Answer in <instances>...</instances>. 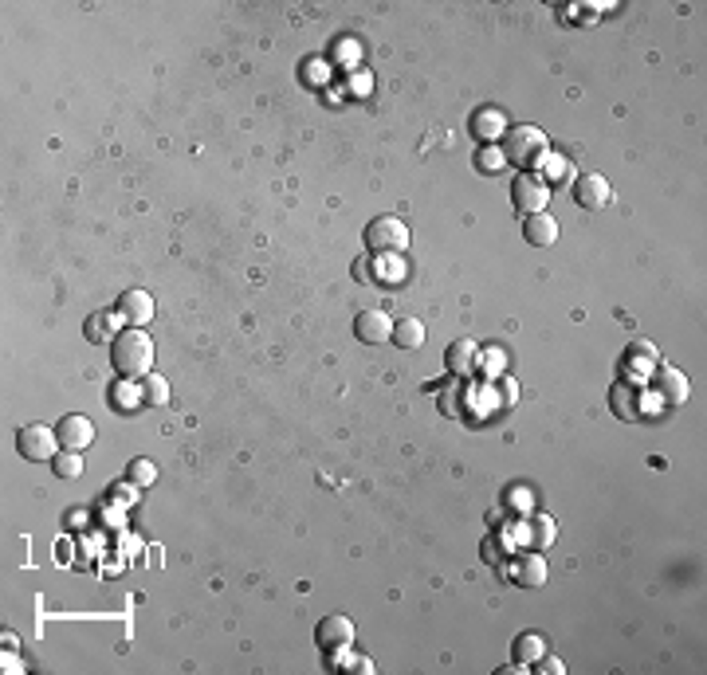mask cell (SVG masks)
<instances>
[{
  "mask_svg": "<svg viewBox=\"0 0 707 675\" xmlns=\"http://www.w3.org/2000/svg\"><path fill=\"white\" fill-rule=\"evenodd\" d=\"M530 526H535V531H530V538H535L538 546H550V542H554L558 531H554V518H550V514H538Z\"/></svg>",
  "mask_w": 707,
  "mask_h": 675,
  "instance_id": "cell-27",
  "label": "cell"
},
{
  "mask_svg": "<svg viewBox=\"0 0 707 675\" xmlns=\"http://www.w3.org/2000/svg\"><path fill=\"white\" fill-rule=\"evenodd\" d=\"M476 165L484 173H499L507 165V153H503V145H484V150L476 153Z\"/></svg>",
  "mask_w": 707,
  "mask_h": 675,
  "instance_id": "cell-24",
  "label": "cell"
},
{
  "mask_svg": "<svg viewBox=\"0 0 707 675\" xmlns=\"http://www.w3.org/2000/svg\"><path fill=\"white\" fill-rule=\"evenodd\" d=\"M314 644H319L322 652H342V648H350V644H354V621H350V616H342V613L327 616V621L314 629Z\"/></svg>",
  "mask_w": 707,
  "mask_h": 675,
  "instance_id": "cell-7",
  "label": "cell"
},
{
  "mask_svg": "<svg viewBox=\"0 0 707 675\" xmlns=\"http://www.w3.org/2000/svg\"><path fill=\"white\" fill-rule=\"evenodd\" d=\"M535 671H546V675H562L566 668H562V663L554 660V655H538V660H535Z\"/></svg>",
  "mask_w": 707,
  "mask_h": 675,
  "instance_id": "cell-28",
  "label": "cell"
},
{
  "mask_svg": "<svg viewBox=\"0 0 707 675\" xmlns=\"http://www.w3.org/2000/svg\"><path fill=\"white\" fill-rule=\"evenodd\" d=\"M656 366H661V354H656V346H653V342H641V338H636L633 346H628V354H625V374L636 377V381H648Z\"/></svg>",
  "mask_w": 707,
  "mask_h": 675,
  "instance_id": "cell-10",
  "label": "cell"
},
{
  "mask_svg": "<svg viewBox=\"0 0 707 675\" xmlns=\"http://www.w3.org/2000/svg\"><path fill=\"white\" fill-rule=\"evenodd\" d=\"M373 271H378V276H373V279L389 283V287H397V283H405V263H401V259H393V251H381V259L373 263Z\"/></svg>",
  "mask_w": 707,
  "mask_h": 675,
  "instance_id": "cell-19",
  "label": "cell"
},
{
  "mask_svg": "<svg viewBox=\"0 0 707 675\" xmlns=\"http://www.w3.org/2000/svg\"><path fill=\"white\" fill-rule=\"evenodd\" d=\"M55 432H59V444H63L67 452H83V448H91V444H95V420H91V416L71 413V416L59 420Z\"/></svg>",
  "mask_w": 707,
  "mask_h": 675,
  "instance_id": "cell-8",
  "label": "cell"
},
{
  "mask_svg": "<svg viewBox=\"0 0 707 675\" xmlns=\"http://www.w3.org/2000/svg\"><path fill=\"white\" fill-rule=\"evenodd\" d=\"M354 338L366 342V346H381V342L393 338V318L386 310H362V315L354 318Z\"/></svg>",
  "mask_w": 707,
  "mask_h": 675,
  "instance_id": "cell-9",
  "label": "cell"
},
{
  "mask_svg": "<svg viewBox=\"0 0 707 675\" xmlns=\"http://www.w3.org/2000/svg\"><path fill=\"white\" fill-rule=\"evenodd\" d=\"M16 452L24 459H32V464H52V459L63 452V444H59V432L47 424H28L16 432Z\"/></svg>",
  "mask_w": 707,
  "mask_h": 675,
  "instance_id": "cell-3",
  "label": "cell"
},
{
  "mask_svg": "<svg viewBox=\"0 0 707 675\" xmlns=\"http://www.w3.org/2000/svg\"><path fill=\"white\" fill-rule=\"evenodd\" d=\"M170 400V381L157 377V374H146L142 377V405H165Z\"/></svg>",
  "mask_w": 707,
  "mask_h": 675,
  "instance_id": "cell-20",
  "label": "cell"
},
{
  "mask_svg": "<svg viewBox=\"0 0 707 675\" xmlns=\"http://www.w3.org/2000/svg\"><path fill=\"white\" fill-rule=\"evenodd\" d=\"M574 201L582 204L586 212H602L609 201H613V189H609V181L602 173H582V177H574Z\"/></svg>",
  "mask_w": 707,
  "mask_h": 675,
  "instance_id": "cell-6",
  "label": "cell"
},
{
  "mask_svg": "<svg viewBox=\"0 0 707 675\" xmlns=\"http://www.w3.org/2000/svg\"><path fill=\"white\" fill-rule=\"evenodd\" d=\"M523 236L530 248H550V243H558L562 228H558V220L550 217V212H535V217H527V224H523Z\"/></svg>",
  "mask_w": 707,
  "mask_h": 675,
  "instance_id": "cell-15",
  "label": "cell"
},
{
  "mask_svg": "<svg viewBox=\"0 0 707 675\" xmlns=\"http://www.w3.org/2000/svg\"><path fill=\"white\" fill-rule=\"evenodd\" d=\"M118 318L130 322V326H146V322L154 318V299L146 295V291H122V299H118Z\"/></svg>",
  "mask_w": 707,
  "mask_h": 675,
  "instance_id": "cell-11",
  "label": "cell"
},
{
  "mask_svg": "<svg viewBox=\"0 0 707 675\" xmlns=\"http://www.w3.org/2000/svg\"><path fill=\"white\" fill-rule=\"evenodd\" d=\"M4 648H8V652H16V648H20V640H16V632H4Z\"/></svg>",
  "mask_w": 707,
  "mask_h": 675,
  "instance_id": "cell-30",
  "label": "cell"
},
{
  "mask_svg": "<svg viewBox=\"0 0 707 675\" xmlns=\"http://www.w3.org/2000/svg\"><path fill=\"white\" fill-rule=\"evenodd\" d=\"M366 243L373 256H381V251H393V256H401V251L409 248V228L405 220L397 217H373L366 224Z\"/></svg>",
  "mask_w": 707,
  "mask_h": 675,
  "instance_id": "cell-4",
  "label": "cell"
},
{
  "mask_svg": "<svg viewBox=\"0 0 707 675\" xmlns=\"http://www.w3.org/2000/svg\"><path fill=\"white\" fill-rule=\"evenodd\" d=\"M389 342H397L401 350H417L420 342H425V322H417V318L393 322V338H389Z\"/></svg>",
  "mask_w": 707,
  "mask_h": 675,
  "instance_id": "cell-17",
  "label": "cell"
},
{
  "mask_svg": "<svg viewBox=\"0 0 707 675\" xmlns=\"http://www.w3.org/2000/svg\"><path fill=\"white\" fill-rule=\"evenodd\" d=\"M468 130H471V138L495 145V138H503L511 126H507L503 111H476V114H471V122H468Z\"/></svg>",
  "mask_w": 707,
  "mask_h": 675,
  "instance_id": "cell-13",
  "label": "cell"
},
{
  "mask_svg": "<svg viewBox=\"0 0 707 675\" xmlns=\"http://www.w3.org/2000/svg\"><path fill=\"white\" fill-rule=\"evenodd\" d=\"M653 377H656V393H661V400H668V405H684L687 400V377L676 366H656Z\"/></svg>",
  "mask_w": 707,
  "mask_h": 675,
  "instance_id": "cell-14",
  "label": "cell"
},
{
  "mask_svg": "<svg viewBox=\"0 0 707 675\" xmlns=\"http://www.w3.org/2000/svg\"><path fill=\"white\" fill-rule=\"evenodd\" d=\"M613 413L621 416V420H636V416H641V405H636V393H633V385H628V381H617V385H613Z\"/></svg>",
  "mask_w": 707,
  "mask_h": 675,
  "instance_id": "cell-18",
  "label": "cell"
},
{
  "mask_svg": "<svg viewBox=\"0 0 707 675\" xmlns=\"http://www.w3.org/2000/svg\"><path fill=\"white\" fill-rule=\"evenodd\" d=\"M503 153L511 165H523V169H530V165H543L546 153H550V138L538 126H511V130L503 134Z\"/></svg>",
  "mask_w": 707,
  "mask_h": 675,
  "instance_id": "cell-2",
  "label": "cell"
},
{
  "mask_svg": "<svg viewBox=\"0 0 707 675\" xmlns=\"http://www.w3.org/2000/svg\"><path fill=\"white\" fill-rule=\"evenodd\" d=\"M515 655H519V660H523V663H535L538 655H546V640H543V636H538V632H527V636H519V640H515Z\"/></svg>",
  "mask_w": 707,
  "mask_h": 675,
  "instance_id": "cell-21",
  "label": "cell"
},
{
  "mask_svg": "<svg viewBox=\"0 0 707 675\" xmlns=\"http://www.w3.org/2000/svg\"><path fill=\"white\" fill-rule=\"evenodd\" d=\"M52 467H55L59 479H79V475H83V456H79V452H67V448H63V452L52 459Z\"/></svg>",
  "mask_w": 707,
  "mask_h": 675,
  "instance_id": "cell-22",
  "label": "cell"
},
{
  "mask_svg": "<svg viewBox=\"0 0 707 675\" xmlns=\"http://www.w3.org/2000/svg\"><path fill=\"white\" fill-rule=\"evenodd\" d=\"M515 577H519V585H523V589H543V585H546V577H550V570H546V557H543V554H527L523 562H519Z\"/></svg>",
  "mask_w": 707,
  "mask_h": 675,
  "instance_id": "cell-16",
  "label": "cell"
},
{
  "mask_svg": "<svg viewBox=\"0 0 707 675\" xmlns=\"http://www.w3.org/2000/svg\"><path fill=\"white\" fill-rule=\"evenodd\" d=\"M476 361H479V342L476 338H456L445 354V366L452 369L456 377H468L476 374Z\"/></svg>",
  "mask_w": 707,
  "mask_h": 675,
  "instance_id": "cell-12",
  "label": "cell"
},
{
  "mask_svg": "<svg viewBox=\"0 0 707 675\" xmlns=\"http://www.w3.org/2000/svg\"><path fill=\"white\" fill-rule=\"evenodd\" d=\"M511 204H515V212H523V217L546 212V204H550V185L538 177V173H519L515 185H511Z\"/></svg>",
  "mask_w": 707,
  "mask_h": 675,
  "instance_id": "cell-5",
  "label": "cell"
},
{
  "mask_svg": "<svg viewBox=\"0 0 707 675\" xmlns=\"http://www.w3.org/2000/svg\"><path fill=\"white\" fill-rule=\"evenodd\" d=\"M354 271H358V279H362V283L373 279V276H370V271H373V268H370V259H358V263H354Z\"/></svg>",
  "mask_w": 707,
  "mask_h": 675,
  "instance_id": "cell-29",
  "label": "cell"
},
{
  "mask_svg": "<svg viewBox=\"0 0 707 675\" xmlns=\"http://www.w3.org/2000/svg\"><path fill=\"white\" fill-rule=\"evenodd\" d=\"M111 366L122 381H142L154 369V338L142 326H126L111 338Z\"/></svg>",
  "mask_w": 707,
  "mask_h": 675,
  "instance_id": "cell-1",
  "label": "cell"
},
{
  "mask_svg": "<svg viewBox=\"0 0 707 675\" xmlns=\"http://www.w3.org/2000/svg\"><path fill=\"white\" fill-rule=\"evenodd\" d=\"M543 181H562V177H570V161L562 158V153H554L550 150L546 153V161H543V173H538Z\"/></svg>",
  "mask_w": 707,
  "mask_h": 675,
  "instance_id": "cell-25",
  "label": "cell"
},
{
  "mask_svg": "<svg viewBox=\"0 0 707 675\" xmlns=\"http://www.w3.org/2000/svg\"><path fill=\"white\" fill-rule=\"evenodd\" d=\"M111 330H114V318L111 315H91V318H87V338H91V342L111 338Z\"/></svg>",
  "mask_w": 707,
  "mask_h": 675,
  "instance_id": "cell-26",
  "label": "cell"
},
{
  "mask_svg": "<svg viewBox=\"0 0 707 675\" xmlns=\"http://www.w3.org/2000/svg\"><path fill=\"white\" fill-rule=\"evenodd\" d=\"M126 479H130L134 487H150L157 479V464L154 459H134V464L126 467Z\"/></svg>",
  "mask_w": 707,
  "mask_h": 675,
  "instance_id": "cell-23",
  "label": "cell"
}]
</instances>
